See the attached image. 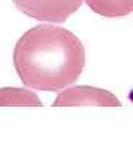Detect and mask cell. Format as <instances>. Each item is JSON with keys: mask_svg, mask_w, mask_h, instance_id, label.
<instances>
[{"mask_svg": "<svg viewBox=\"0 0 133 150\" xmlns=\"http://www.w3.org/2000/svg\"><path fill=\"white\" fill-rule=\"evenodd\" d=\"M13 64L26 87L58 91L80 77L85 64V50L79 38L68 29L39 25L18 40Z\"/></svg>", "mask_w": 133, "mask_h": 150, "instance_id": "6da1fadb", "label": "cell"}, {"mask_svg": "<svg viewBox=\"0 0 133 150\" xmlns=\"http://www.w3.org/2000/svg\"><path fill=\"white\" fill-rule=\"evenodd\" d=\"M19 10L39 21L64 22L83 0H12Z\"/></svg>", "mask_w": 133, "mask_h": 150, "instance_id": "7a4b0ae2", "label": "cell"}, {"mask_svg": "<svg viewBox=\"0 0 133 150\" xmlns=\"http://www.w3.org/2000/svg\"><path fill=\"white\" fill-rule=\"evenodd\" d=\"M53 107H75V106H101L121 107L122 103L110 91L91 86H77L60 92Z\"/></svg>", "mask_w": 133, "mask_h": 150, "instance_id": "3957f363", "label": "cell"}, {"mask_svg": "<svg viewBox=\"0 0 133 150\" xmlns=\"http://www.w3.org/2000/svg\"><path fill=\"white\" fill-rule=\"evenodd\" d=\"M41 107L39 97L23 88H2L0 89V107Z\"/></svg>", "mask_w": 133, "mask_h": 150, "instance_id": "277c9868", "label": "cell"}, {"mask_svg": "<svg viewBox=\"0 0 133 150\" xmlns=\"http://www.w3.org/2000/svg\"><path fill=\"white\" fill-rule=\"evenodd\" d=\"M85 4L98 15L118 18L133 12V0H84Z\"/></svg>", "mask_w": 133, "mask_h": 150, "instance_id": "5b68a950", "label": "cell"}]
</instances>
